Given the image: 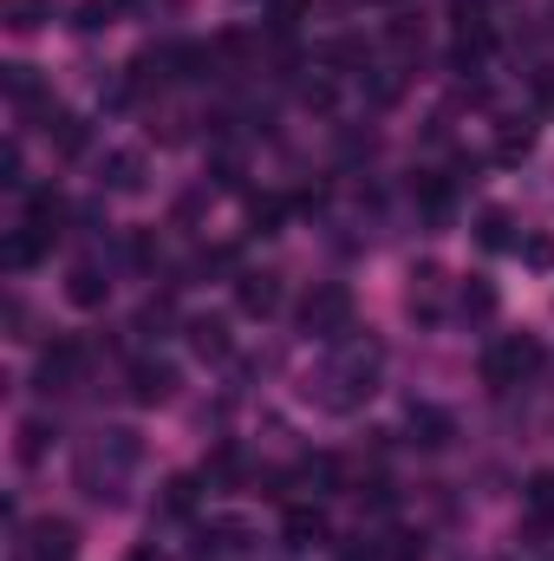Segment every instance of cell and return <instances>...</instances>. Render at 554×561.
I'll list each match as a JSON object with an SVG mask.
<instances>
[{
    "label": "cell",
    "instance_id": "obj_10",
    "mask_svg": "<svg viewBox=\"0 0 554 561\" xmlns=\"http://www.w3.org/2000/svg\"><path fill=\"white\" fill-rule=\"evenodd\" d=\"M280 536H287V549H320L333 529H326L320 503H293V510H287V523H280Z\"/></svg>",
    "mask_w": 554,
    "mask_h": 561
},
{
    "label": "cell",
    "instance_id": "obj_14",
    "mask_svg": "<svg viewBox=\"0 0 554 561\" xmlns=\"http://www.w3.org/2000/svg\"><path fill=\"white\" fill-rule=\"evenodd\" d=\"M189 346H196L203 359H229V346H235V340H229V320H222V313H196V320H189Z\"/></svg>",
    "mask_w": 554,
    "mask_h": 561
},
{
    "label": "cell",
    "instance_id": "obj_13",
    "mask_svg": "<svg viewBox=\"0 0 554 561\" xmlns=\"http://www.w3.org/2000/svg\"><path fill=\"white\" fill-rule=\"evenodd\" d=\"M235 307L268 320V313L280 307V275H242V280H235Z\"/></svg>",
    "mask_w": 554,
    "mask_h": 561
},
{
    "label": "cell",
    "instance_id": "obj_35",
    "mask_svg": "<svg viewBox=\"0 0 554 561\" xmlns=\"http://www.w3.org/2000/svg\"><path fill=\"white\" fill-rule=\"evenodd\" d=\"M216 183H222V190H235V183H242V163H235V157H222V163H216Z\"/></svg>",
    "mask_w": 554,
    "mask_h": 561
},
{
    "label": "cell",
    "instance_id": "obj_11",
    "mask_svg": "<svg viewBox=\"0 0 554 561\" xmlns=\"http://www.w3.org/2000/svg\"><path fill=\"white\" fill-rule=\"evenodd\" d=\"M99 183H105L112 196H138L143 190V150H112V157L99 163Z\"/></svg>",
    "mask_w": 554,
    "mask_h": 561
},
{
    "label": "cell",
    "instance_id": "obj_34",
    "mask_svg": "<svg viewBox=\"0 0 554 561\" xmlns=\"http://www.w3.org/2000/svg\"><path fill=\"white\" fill-rule=\"evenodd\" d=\"M529 510H535V516H554V477H535V483H529Z\"/></svg>",
    "mask_w": 554,
    "mask_h": 561
},
{
    "label": "cell",
    "instance_id": "obj_16",
    "mask_svg": "<svg viewBox=\"0 0 554 561\" xmlns=\"http://www.w3.org/2000/svg\"><path fill=\"white\" fill-rule=\"evenodd\" d=\"M242 549H249V523L242 516H222V523L203 529V556H242Z\"/></svg>",
    "mask_w": 554,
    "mask_h": 561
},
{
    "label": "cell",
    "instance_id": "obj_19",
    "mask_svg": "<svg viewBox=\"0 0 554 561\" xmlns=\"http://www.w3.org/2000/svg\"><path fill=\"white\" fill-rule=\"evenodd\" d=\"M437 294H443V275H437V268H417V275H412V294H405V307H412L417 320H437Z\"/></svg>",
    "mask_w": 554,
    "mask_h": 561
},
{
    "label": "cell",
    "instance_id": "obj_29",
    "mask_svg": "<svg viewBox=\"0 0 554 561\" xmlns=\"http://www.w3.org/2000/svg\"><path fill=\"white\" fill-rule=\"evenodd\" d=\"M39 450H46V424L26 419V424H20V457H26V463H39Z\"/></svg>",
    "mask_w": 554,
    "mask_h": 561
},
{
    "label": "cell",
    "instance_id": "obj_23",
    "mask_svg": "<svg viewBox=\"0 0 554 561\" xmlns=\"http://www.w3.org/2000/svg\"><path fill=\"white\" fill-rule=\"evenodd\" d=\"M125 7H131V0H79V33H99V26H112Z\"/></svg>",
    "mask_w": 554,
    "mask_h": 561
},
{
    "label": "cell",
    "instance_id": "obj_17",
    "mask_svg": "<svg viewBox=\"0 0 554 561\" xmlns=\"http://www.w3.org/2000/svg\"><path fill=\"white\" fill-rule=\"evenodd\" d=\"M412 444L443 450V444H450V412H437V405H412Z\"/></svg>",
    "mask_w": 554,
    "mask_h": 561
},
{
    "label": "cell",
    "instance_id": "obj_12",
    "mask_svg": "<svg viewBox=\"0 0 554 561\" xmlns=\"http://www.w3.org/2000/svg\"><path fill=\"white\" fill-rule=\"evenodd\" d=\"M66 300H72V307H105V300H112L105 268H99V262H79V268L66 275Z\"/></svg>",
    "mask_w": 554,
    "mask_h": 561
},
{
    "label": "cell",
    "instance_id": "obj_6",
    "mask_svg": "<svg viewBox=\"0 0 554 561\" xmlns=\"http://www.w3.org/2000/svg\"><path fill=\"white\" fill-rule=\"evenodd\" d=\"M85 379V346L79 340H53L46 353H39V386L46 392H72Z\"/></svg>",
    "mask_w": 554,
    "mask_h": 561
},
{
    "label": "cell",
    "instance_id": "obj_32",
    "mask_svg": "<svg viewBox=\"0 0 554 561\" xmlns=\"http://www.w3.org/2000/svg\"><path fill=\"white\" fill-rule=\"evenodd\" d=\"M372 556H385V549H379V542H372V536H366V529H359V536H346V542H339V561H372Z\"/></svg>",
    "mask_w": 554,
    "mask_h": 561
},
{
    "label": "cell",
    "instance_id": "obj_8",
    "mask_svg": "<svg viewBox=\"0 0 554 561\" xmlns=\"http://www.w3.org/2000/svg\"><path fill=\"white\" fill-rule=\"evenodd\" d=\"M170 392H176V366L170 359H138L131 366V399L138 405H163Z\"/></svg>",
    "mask_w": 554,
    "mask_h": 561
},
{
    "label": "cell",
    "instance_id": "obj_28",
    "mask_svg": "<svg viewBox=\"0 0 554 561\" xmlns=\"http://www.w3.org/2000/svg\"><path fill=\"white\" fill-rule=\"evenodd\" d=\"M392 549H385V561H424V536H412V529H399V536H385Z\"/></svg>",
    "mask_w": 554,
    "mask_h": 561
},
{
    "label": "cell",
    "instance_id": "obj_22",
    "mask_svg": "<svg viewBox=\"0 0 554 561\" xmlns=\"http://www.w3.org/2000/svg\"><path fill=\"white\" fill-rule=\"evenodd\" d=\"M476 236H483V249H509L516 242V216L509 209H483V229Z\"/></svg>",
    "mask_w": 554,
    "mask_h": 561
},
{
    "label": "cell",
    "instance_id": "obj_25",
    "mask_svg": "<svg viewBox=\"0 0 554 561\" xmlns=\"http://www.w3.org/2000/svg\"><path fill=\"white\" fill-rule=\"evenodd\" d=\"M280 216H287V203H280V196H262V203H249V222H255V236H275Z\"/></svg>",
    "mask_w": 554,
    "mask_h": 561
},
{
    "label": "cell",
    "instance_id": "obj_9",
    "mask_svg": "<svg viewBox=\"0 0 554 561\" xmlns=\"http://www.w3.org/2000/svg\"><path fill=\"white\" fill-rule=\"evenodd\" d=\"M293 490H307V496H333V490H339V457H333V450L300 457V463H293Z\"/></svg>",
    "mask_w": 554,
    "mask_h": 561
},
{
    "label": "cell",
    "instance_id": "obj_18",
    "mask_svg": "<svg viewBox=\"0 0 554 561\" xmlns=\"http://www.w3.org/2000/svg\"><path fill=\"white\" fill-rule=\"evenodd\" d=\"M46 249H53V236H39L33 222H20V229L7 236V268H33V262H39Z\"/></svg>",
    "mask_w": 554,
    "mask_h": 561
},
{
    "label": "cell",
    "instance_id": "obj_1",
    "mask_svg": "<svg viewBox=\"0 0 554 561\" xmlns=\"http://www.w3.org/2000/svg\"><path fill=\"white\" fill-rule=\"evenodd\" d=\"M379 373H385V346L379 340H346L333 346V359L307 379V399L320 412H359L372 392H379Z\"/></svg>",
    "mask_w": 554,
    "mask_h": 561
},
{
    "label": "cell",
    "instance_id": "obj_21",
    "mask_svg": "<svg viewBox=\"0 0 554 561\" xmlns=\"http://www.w3.org/2000/svg\"><path fill=\"white\" fill-rule=\"evenodd\" d=\"M196 503H203V483L196 477H170L163 483V516H196Z\"/></svg>",
    "mask_w": 554,
    "mask_h": 561
},
{
    "label": "cell",
    "instance_id": "obj_15",
    "mask_svg": "<svg viewBox=\"0 0 554 561\" xmlns=\"http://www.w3.org/2000/svg\"><path fill=\"white\" fill-rule=\"evenodd\" d=\"M39 118H46V125H39V131H46V138L59 144V150H66V157H79V150H85V118H72V112H59V105H46V112H39Z\"/></svg>",
    "mask_w": 554,
    "mask_h": 561
},
{
    "label": "cell",
    "instance_id": "obj_20",
    "mask_svg": "<svg viewBox=\"0 0 554 561\" xmlns=\"http://www.w3.org/2000/svg\"><path fill=\"white\" fill-rule=\"evenodd\" d=\"M203 483H209V490H235V483H242V450H235V444H222V450L203 463Z\"/></svg>",
    "mask_w": 554,
    "mask_h": 561
},
{
    "label": "cell",
    "instance_id": "obj_36",
    "mask_svg": "<svg viewBox=\"0 0 554 561\" xmlns=\"http://www.w3.org/2000/svg\"><path fill=\"white\" fill-rule=\"evenodd\" d=\"M125 561H163V556H157V549H131Z\"/></svg>",
    "mask_w": 554,
    "mask_h": 561
},
{
    "label": "cell",
    "instance_id": "obj_3",
    "mask_svg": "<svg viewBox=\"0 0 554 561\" xmlns=\"http://www.w3.org/2000/svg\"><path fill=\"white\" fill-rule=\"evenodd\" d=\"M535 366H542V340H535V333H503V340H489V353H483V386H489V392H516Z\"/></svg>",
    "mask_w": 554,
    "mask_h": 561
},
{
    "label": "cell",
    "instance_id": "obj_7",
    "mask_svg": "<svg viewBox=\"0 0 554 561\" xmlns=\"http://www.w3.org/2000/svg\"><path fill=\"white\" fill-rule=\"evenodd\" d=\"M489 53H496V33H489V20H457V39H450V66H457V72H476Z\"/></svg>",
    "mask_w": 554,
    "mask_h": 561
},
{
    "label": "cell",
    "instance_id": "obj_5",
    "mask_svg": "<svg viewBox=\"0 0 554 561\" xmlns=\"http://www.w3.org/2000/svg\"><path fill=\"white\" fill-rule=\"evenodd\" d=\"M13 561H79V529L66 516H39V523L20 529Z\"/></svg>",
    "mask_w": 554,
    "mask_h": 561
},
{
    "label": "cell",
    "instance_id": "obj_2",
    "mask_svg": "<svg viewBox=\"0 0 554 561\" xmlns=\"http://www.w3.org/2000/svg\"><path fill=\"white\" fill-rule=\"evenodd\" d=\"M138 457H143L138 431H125V424L99 431V437L79 450V490L99 496V503H118V496H125V477L138 470Z\"/></svg>",
    "mask_w": 554,
    "mask_h": 561
},
{
    "label": "cell",
    "instance_id": "obj_30",
    "mask_svg": "<svg viewBox=\"0 0 554 561\" xmlns=\"http://www.w3.org/2000/svg\"><path fill=\"white\" fill-rule=\"evenodd\" d=\"M516 249H522V262H529V268H554V242H549V236H529V242H516Z\"/></svg>",
    "mask_w": 554,
    "mask_h": 561
},
{
    "label": "cell",
    "instance_id": "obj_24",
    "mask_svg": "<svg viewBox=\"0 0 554 561\" xmlns=\"http://www.w3.org/2000/svg\"><path fill=\"white\" fill-rule=\"evenodd\" d=\"M39 13H53V0H7V26H13V33L39 26Z\"/></svg>",
    "mask_w": 554,
    "mask_h": 561
},
{
    "label": "cell",
    "instance_id": "obj_31",
    "mask_svg": "<svg viewBox=\"0 0 554 561\" xmlns=\"http://www.w3.org/2000/svg\"><path fill=\"white\" fill-rule=\"evenodd\" d=\"M529 144H535V131H529V125H522V131H503L496 157H503V163H516V157H529Z\"/></svg>",
    "mask_w": 554,
    "mask_h": 561
},
{
    "label": "cell",
    "instance_id": "obj_33",
    "mask_svg": "<svg viewBox=\"0 0 554 561\" xmlns=\"http://www.w3.org/2000/svg\"><path fill=\"white\" fill-rule=\"evenodd\" d=\"M300 105H307V112H333V85H326V79H307V85H300Z\"/></svg>",
    "mask_w": 554,
    "mask_h": 561
},
{
    "label": "cell",
    "instance_id": "obj_27",
    "mask_svg": "<svg viewBox=\"0 0 554 561\" xmlns=\"http://www.w3.org/2000/svg\"><path fill=\"white\" fill-rule=\"evenodd\" d=\"M463 313H476V320L496 313V287H489V280H470V287H463Z\"/></svg>",
    "mask_w": 554,
    "mask_h": 561
},
{
    "label": "cell",
    "instance_id": "obj_4",
    "mask_svg": "<svg viewBox=\"0 0 554 561\" xmlns=\"http://www.w3.org/2000/svg\"><path fill=\"white\" fill-rule=\"evenodd\" d=\"M346 327H353V294H346L339 280H320V287L300 300V333H307V340L339 346V340H346Z\"/></svg>",
    "mask_w": 554,
    "mask_h": 561
},
{
    "label": "cell",
    "instance_id": "obj_26",
    "mask_svg": "<svg viewBox=\"0 0 554 561\" xmlns=\"http://www.w3.org/2000/svg\"><path fill=\"white\" fill-rule=\"evenodd\" d=\"M417 203H424L430 216H443V209H450V183H443V176H417Z\"/></svg>",
    "mask_w": 554,
    "mask_h": 561
}]
</instances>
